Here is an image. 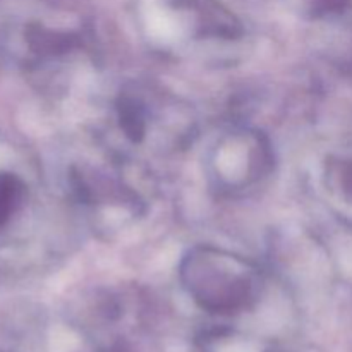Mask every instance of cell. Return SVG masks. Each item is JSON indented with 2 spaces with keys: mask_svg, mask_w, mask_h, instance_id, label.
<instances>
[{
  "mask_svg": "<svg viewBox=\"0 0 352 352\" xmlns=\"http://www.w3.org/2000/svg\"><path fill=\"white\" fill-rule=\"evenodd\" d=\"M195 120L181 100L143 82H127L105 113L103 150L126 162L134 153H170L186 146Z\"/></svg>",
  "mask_w": 352,
  "mask_h": 352,
  "instance_id": "1",
  "label": "cell"
},
{
  "mask_svg": "<svg viewBox=\"0 0 352 352\" xmlns=\"http://www.w3.org/2000/svg\"><path fill=\"white\" fill-rule=\"evenodd\" d=\"M179 280L196 306L219 316L253 308L263 292V274L256 263L210 244L191 248L182 256Z\"/></svg>",
  "mask_w": 352,
  "mask_h": 352,
  "instance_id": "2",
  "label": "cell"
},
{
  "mask_svg": "<svg viewBox=\"0 0 352 352\" xmlns=\"http://www.w3.org/2000/svg\"><path fill=\"white\" fill-rule=\"evenodd\" d=\"M274 150L260 131L232 129L217 138L206 155L205 170L208 182L223 196H237L251 191L270 175Z\"/></svg>",
  "mask_w": 352,
  "mask_h": 352,
  "instance_id": "3",
  "label": "cell"
},
{
  "mask_svg": "<svg viewBox=\"0 0 352 352\" xmlns=\"http://www.w3.org/2000/svg\"><path fill=\"white\" fill-rule=\"evenodd\" d=\"M40 189L19 168L0 167V236L30 230L38 219Z\"/></svg>",
  "mask_w": 352,
  "mask_h": 352,
  "instance_id": "4",
  "label": "cell"
},
{
  "mask_svg": "<svg viewBox=\"0 0 352 352\" xmlns=\"http://www.w3.org/2000/svg\"><path fill=\"white\" fill-rule=\"evenodd\" d=\"M268 352H282V351H268Z\"/></svg>",
  "mask_w": 352,
  "mask_h": 352,
  "instance_id": "5",
  "label": "cell"
}]
</instances>
